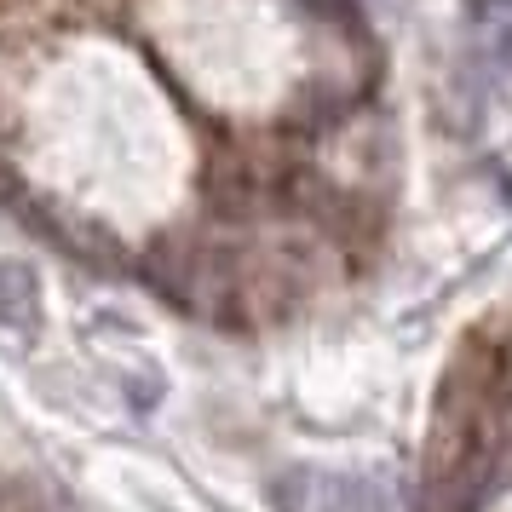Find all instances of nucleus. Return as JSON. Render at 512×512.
Here are the masks:
<instances>
[{"label": "nucleus", "instance_id": "2", "mask_svg": "<svg viewBox=\"0 0 512 512\" xmlns=\"http://www.w3.org/2000/svg\"><path fill=\"white\" fill-rule=\"evenodd\" d=\"M466 12H472L478 24H489V18H512V0H472Z\"/></svg>", "mask_w": 512, "mask_h": 512}, {"label": "nucleus", "instance_id": "1", "mask_svg": "<svg viewBox=\"0 0 512 512\" xmlns=\"http://www.w3.org/2000/svg\"><path fill=\"white\" fill-rule=\"evenodd\" d=\"M0 328L41 334V277L24 259H0Z\"/></svg>", "mask_w": 512, "mask_h": 512}]
</instances>
